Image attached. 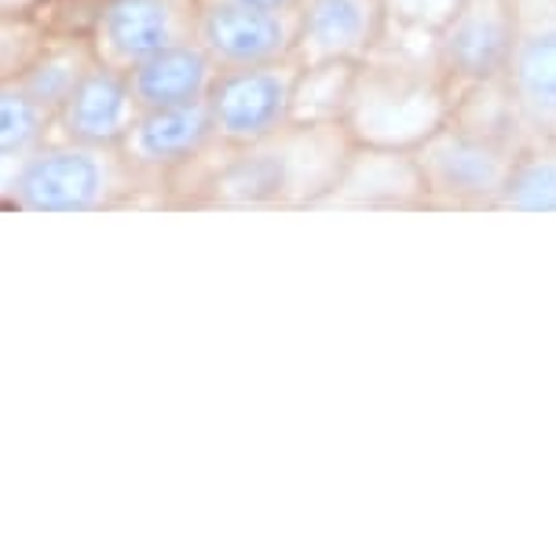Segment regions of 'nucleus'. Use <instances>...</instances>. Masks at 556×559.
I'll list each match as a JSON object with an SVG mask.
<instances>
[{
    "label": "nucleus",
    "instance_id": "obj_1",
    "mask_svg": "<svg viewBox=\"0 0 556 559\" xmlns=\"http://www.w3.org/2000/svg\"><path fill=\"white\" fill-rule=\"evenodd\" d=\"M355 151L344 121H297L249 146H220L176 187L180 209L293 213L322 209Z\"/></svg>",
    "mask_w": 556,
    "mask_h": 559
},
{
    "label": "nucleus",
    "instance_id": "obj_2",
    "mask_svg": "<svg viewBox=\"0 0 556 559\" xmlns=\"http://www.w3.org/2000/svg\"><path fill=\"white\" fill-rule=\"evenodd\" d=\"M520 146L498 84L465 96L414 146L428 213H498Z\"/></svg>",
    "mask_w": 556,
    "mask_h": 559
},
{
    "label": "nucleus",
    "instance_id": "obj_3",
    "mask_svg": "<svg viewBox=\"0 0 556 559\" xmlns=\"http://www.w3.org/2000/svg\"><path fill=\"white\" fill-rule=\"evenodd\" d=\"M151 187L129 165L121 146H92L51 135L19 157L0 213H121L151 202Z\"/></svg>",
    "mask_w": 556,
    "mask_h": 559
},
{
    "label": "nucleus",
    "instance_id": "obj_4",
    "mask_svg": "<svg viewBox=\"0 0 556 559\" xmlns=\"http://www.w3.org/2000/svg\"><path fill=\"white\" fill-rule=\"evenodd\" d=\"M454 107L458 103L428 62V51H392V40H385L370 59L355 67L344 124L352 129L355 143L414 151L454 114Z\"/></svg>",
    "mask_w": 556,
    "mask_h": 559
},
{
    "label": "nucleus",
    "instance_id": "obj_5",
    "mask_svg": "<svg viewBox=\"0 0 556 559\" xmlns=\"http://www.w3.org/2000/svg\"><path fill=\"white\" fill-rule=\"evenodd\" d=\"M512 45L517 0H450L447 12L428 29L425 51L454 103H461L506 78Z\"/></svg>",
    "mask_w": 556,
    "mask_h": 559
},
{
    "label": "nucleus",
    "instance_id": "obj_6",
    "mask_svg": "<svg viewBox=\"0 0 556 559\" xmlns=\"http://www.w3.org/2000/svg\"><path fill=\"white\" fill-rule=\"evenodd\" d=\"M70 4L81 8L73 23L56 19L48 8L45 12L56 23L81 29L99 62L129 70L154 51L191 40L202 0H70Z\"/></svg>",
    "mask_w": 556,
    "mask_h": 559
},
{
    "label": "nucleus",
    "instance_id": "obj_7",
    "mask_svg": "<svg viewBox=\"0 0 556 559\" xmlns=\"http://www.w3.org/2000/svg\"><path fill=\"white\" fill-rule=\"evenodd\" d=\"M304 62L297 56L257 67L216 70V81L205 96L220 146H249L286 129L297 110V84Z\"/></svg>",
    "mask_w": 556,
    "mask_h": 559
},
{
    "label": "nucleus",
    "instance_id": "obj_8",
    "mask_svg": "<svg viewBox=\"0 0 556 559\" xmlns=\"http://www.w3.org/2000/svg\"><path fill=\"white\" fill-rule=\"evenodd\" d=\"M498 92L523 143L556 140V0H517V45Z\"/></svg>",
    "mask_w": 556,
    "mask_h": 559
},
{
    "label": "nucleus",
    "instance_id": "obj_9",
    "mask_svg": "<svg viewBox=\"0 0 556 559\" xmlns=\"http://www.w3.org/2000/svg\"><path fill=\"white\" fill-rule=\"evenodd\" d=\"M129 165L151 187L157 205H169L176 187L220 151L205 103L140 110L121 143Z\"/></svg>",
    "mask_w": 556,
    "mask_h": 559
},
{
    "label": "nucleus",
    "instance_id": "obj_10",
    "mask_svg": "<svg viewBox=\"0 0 556 559\" xmlns=\"http://www.w3.org/2000/svg\"><path fill=\"white\" fill-rule=\"evenodd\" d=\"M392 0H300L297 56L315 62H363L392 37Z\"/></svg>",
    "mask_w": 556,
    "mask_h": 559
},
{
    "label": "nucleus",
    "instance_id": "obj_11",
    "mask_svg": "<svg viewBox=\"0 0 556 559\" xmlns=\"http://www.w3.org/2000/svg\"><path fill=\"white\" fill-rule=\"evenodd\" d=\"M194 40L220 70L289 59L297 48V12L249 8L238 0H202Z\"/></svg>",
    "mask_w": 556,
    "mask_h": 559
},
{
    "label": "nucleus",
    "instance_id": "obj_12",
    "mask_svg": "<svg viewBox=\"0 0 556 559\" xmlns=\"http://www.w3.org/2000/svg\"><path fill=\"white\" fill-rule=\"evenodd\" d=\"M322 209H403V213H428L422 173L414 151L400 146H366L355 151Z\"/></svg>",
    "mask_w": 556,
    "mask_h": 559
},
{
    "label": "nucleus",
    "instance_id": "obj_13",
    "mask_svg": "<svg viewBox=\"0 0 556 559\" xmlns=\"http://www.w3.org/2000/svg\"><path fill=\"white\" fill-rule=\"evenodd\" d=\"M135 114L140 103L132 96L129 73L96 62L56 110V135L92 146H121Z\"/></svg>",
    "mask_w": 556,
    "mask_h": 559
},
{
    "label": "nucleus",
    "instance_id": "obj_14",
    "mask_svg": "<svg viewBox=\"0 0 556 559\" xmlns=\"http://www.w3.org/2000/svg\"><path fill=\"white\" fill-rule=\"evenodd\" d=\"M213 56L198 45V40H184V45L162 48L154 56L140 59L129 67L132 96L140 110H165V107H191V103H205L209 88L216 81Z\"/></svg>",
    "mask_w": 556,
    "mask_h": 559
},
{
    "label": "nucleus",
    "instance_id": "obj_15",
    "mask_svg": "<svg viewBox=\"0 0 556 559\" xmlns=\"http://www.w3.org/2000/svg\"><path fill=\"white\" fill-rule=\"evenodd\" d=\"M96 62H99L96 51H92L81 29L51 19V34L45 37V45L34 51V59L26 62L23 73H19V84L56 114L62 107V99L78 88V81L85 78Z\"/></svg>",
    "mask_w": 556,
    "mask_h": 559
},
{
    "label": "nucleus",
    "instance_id": "obj_16",
    "mask_svg": "<svg viewBox=\"0 0 556 559\" xmlns=\"http://www.w3.org/2000/svg\"><path fill=\"white\" fill-rule=\"evenodd\" d=\"M498 213H556V140L520 146Z\"/></svg>",
    "mask_w": 556,
    "mask_h": 559
},
{
    "label": "nucleus",
    "instance_id": "obj_17",
    "mask_svg": "<svg viewBox=\"0 0 556 559\" xmlns=\"http://www.w3.org/2000/svg\"><path fill=\"white\" fill-rule=\"evenodd\" d=\"M56 135V114L37 103L19 78L0 81V154L23 157Z\"/></svg>",
    "mask_w": 556,
    "mask_h": 559
},
{
    "label": "nucleus",
    "instance_id": "obj_18",
    "mask_svg": "<svg viewBox=\"0 0 556 559\" xmlns=\"http://www.w3.org/2000/svg\"><path fill=\"white\" fill-rule=\"evenodd\" d=\"M359 62H315L304 67L297 84V121H344L352 81Z\"/></svg>",
    "mask_w": 556,
    "mask_h": 559
},
{
    "label": "nucleus",
    "instance_id": "obj_19",
    "mask_svg": "<svg viewBox=\"0 0 556 559\" xmlns=\"http://www.w3.org/2000/svg\"><path fill=\"white\" fill-rule=\"evenodd\" d=\"M51 34V15L45 8H23V12L0 15V81H12L34 59V51Z\"/></svg>",
    "mask_w": 556,
    "mask_h": 559
},
{
    "label": "nucleus",
    "instance_id": "obj_20",
    "mask_svg": "<svg viewBox=\"0 0 556 559\" xmlns=\"http://www.w3.org/2000/svg\"><path fill=\"white\" fill-rule=\"evenodd\" d=\"M15 165H19V157H12V154H0V209H4V198H8V187H12Z\"/></svg>",
    "mask_w": 556,
    "mask_h": 559
},
{
    "label": "nucleus",
    "instance_id": "obj_21",
    "mask_svg": "<svg viewBox=\"0 0 556 559\" xmlns=\"http://www.w3.org/2000/svg\"><path fill=\"white\" fill-rule=\"evenodd\" d=\"M238 4H249V8H271V12H297L300 0H238Z\"/></svg>",
    "mask_w": 556,
    "mask_h": 559
},
{
    "label": "nucleus",
    "instance_id": "obj_22",
    "mask_svg": "<svg viewBox=\"0 0 556 559\" xmlns=\"http://www.w3.org/2000/svg\"><path fill=\"white\" fill-rule=\"evenodd\" d=\"M23 8H37V0H0V15L23 12Z\"/></svg>",
    "mask_w": 556,
    "mask_h": 559
},
{
    "label": "nucleus",
    "instance_id": "obj_23",
    "mask_svg": "<svg viewBox=\"0 0 556 559\" xmlns=\"http://www.w3.org/2000/svg\"><path fill=\"white\" fill-rule=\"evenodd\" d=\"M37 4H45V8H56V4H70V0H37Z\"/></svg>",
    "mask_w": 556,
    "mask_h": 559
}]
</instances>
